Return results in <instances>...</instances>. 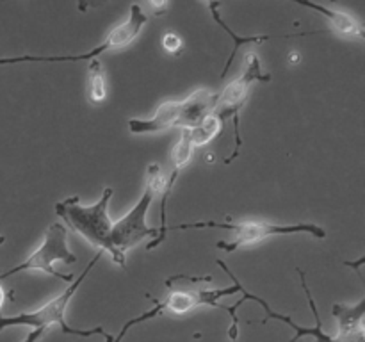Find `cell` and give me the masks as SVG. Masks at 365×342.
<instances>
[{
	"instance_id": "6da1fadb",
	"label": "cell",
	"mask_w": 365,
	"mask_h": 342,
	"mask_svg": "<svg viewBox=\"0 0 365 342\" xmlns=\"http://www.w3.org/2000/svg\"><path fill=\"white\" fill-rule=\"evenodd\" d=\"M113 195L114 189L107 185L98 202L93 203V205H82L78 202V196H71L63 202H57L53 205V210L66 223L68 228L84 237L89 244L98 248L102 253H107L114 264L125 269L127 256L118 253L113 246V241H110L113 221L109 217V202Z\"/></svg>"
},
{
	"instance_id": "7a4b0ae2",
	"label": "cell",
	"mask_w": 365,
	"mask_h": 342,
	"mask_svg": "<svg viewBox=\"0 0 365 342\" xmlns=\"http://www.w3.org/2000/svg\"><path fill=\"white\" fill-rule=\"evenodd\" d=\"M102 255L103 253L98 249L95 255V259H93L91 262L86 266V269L82 271L81 276H78L75 281H71V284L68 285V287L64 289L59 296H56L53 299L46 301L45 305H41L39 309L32 310V312L16 314V316H0V331L6 330V328L27 326V328H31V333L27 335V338H25L24 342H38L39 338L45 335V331L52 326V324H59L61 330H63V333H68V335L91 337V335L100 333V335H103L106 338L109 337V333L103 330V326L91 328V330H75V328L68 326L66 321H64L66 309H68V305H70L71 298H73L75 292H77V289L82 285V281L86 280V276L89 274V271H91L93 267L96 266V262L102 259Z\"/></svg>"
},
{
	"instance_id": "3957f363",
	"label": "cell",
	"mask_w": 365,
	"mask_h": 342,
	"mask_svg": "<svg viewBox=\"0 0 365 342\" xmlns=\"http://www.w3.org/2000/svg\"><path fill=\"white\" fill-rule=\"evenodd\" d=\"M217 96L220 95L210 89L200 88L184 100H166L157 107L152 118H130L127 123L128 130L134 135L159 134L173 127L191 130L203 118L214 114Z\"/></svg>"
},
{
	"instance_id": "277c9868",
	"label": "cell",
	"mask_w": 365,
	"mask_h": 342,
	"mask_svg": "<svg viewBox=\"0 0 365 342\" xmlns=\"http://www.w3.org/2000/svg\"><path fill=\"white\" fill-rule=\"evenodd\" d=\"M189 228H227L234 234L232 241H220L216 244L217 249H223L225 253H234L246 246L259 244L273 235H291V234H309L316 239L327 237V230L319 224L314 223H294L282 224L269 223V221H196V223H182L171 227V230H189Z\"/></svg>"
},
{
	"instance_id": "5b68a950",
	"label": "cell",
	"mask_w": 365,
	"mask_h": 342,
	"mask_svg": "<svg viewBox=\"0 0 365 342\" xmlns=\"http://www.w3.org/2000/svg\"><path fill=\"white\" fill-rule=\"evenodd\" d=\"M164 184H166V175L163 173L159 164H150L146 170V185L143 196L123 217L113 223V228H110V241L118 253L127 255L128 249L138 246L146 237L155 239L159 235V228H150L146 224V214L153 203V198L164 189Z\"/></svg>"
},
{
	"instance_id": "8992f818",
	"label": "cell",
	"mask_w": 365,
	"mask_h": 342,
	"mask_svg": "<svg viewBox=\"0 0 365 342\" xmlns=\"http://www.w3.org/2000/svg\"><path fill=\"white\" fill-rule=\"evenodd\" d=\"M269 82L271 75L260 64L259 56L255 52H248L245 56V66H242L241 77L232 81L227 88L223 89L220 96H217V105L214 114L220 118L221 123L227 120H234L235 135L234 142L235 148L230 155L225 159V164H232L239 157V150H241L242 139H241V110L248 102V95L252 91L253 82Z\"/></svg>"
},
{
	"instance_id": "52a82bcc",
	"label": "cell",
	"mask_w": 365,
	"mask_h": 342,
	"mask_svg": "<svg viewBox=\"0 0 365 342\" xmlns=\"http://www.w3.org/2000/svg\"><path fill=\"white\" fill-rule=\"evenodd\" d=\"M148 21V14L143 11L141 6L132 4L128 18L116 27L110 28L107 38L86 53H75V56H20V57H0V66L6 64H20V63H81V61H95L100 56L113 50L127 48L132 45L135 38L141 34L143 27Z\"/></svg>"
},
{
	"instance_id": "ba28073f",
	"label": "cell",
	"mask_w": 365,
	"mask_h": 342,
	"mask_svg": "<svg viewBox=\"0 0 365 342\" xmlns=\"http://www.w3.org/2000/svg\"><path fill=\"white\" fill-rule=\"evenodd\" d=\"M56 262L64 264H75L77 256L70 252L68 248V232L63 223H52L45 232L43 242L39 244L38 249L31 253L24 262L18 266L11 267L6 273L0 274V280L13 276V274L21 273V271H43V273L56 276L63 280L64 284H71L73 276L71 274H63L56 269Z\"/></svg>"
},
{
	"instance_id": "9c48e42d",
	"label": "cell",
	"mask_w": 365,
	"mask_h": 342,
	"mask_svg": "<svg viewBox=\"0 0 365 342\" xmlns=\"http://www.w3.org/2000/svg\"><path fill=\"white\" fill-rule=\"evenodd\" d=\"M217 266L232 278L234 285L227 289H195V291H175L168 296L164 301H160L163 305V314H173V316H185L191 310H195L196 306L209 305V306H220V301L217 299H223L227 296H234L237 292H241L242 284L237 280L234 273L228 269L227 264L223 260H217Z\"/></svg>"
},
{
	"instance_id": "30bf717a",
	"label": "cell",
	"mask_w": 365,
	"mask_h": 342,
	"mask_svg": "<svg viewBox=\"0 0 365 342\" xmlns=\"http://www.w3.org/2000/svg\"><path fill=\"white\" fill-rule=\"evenodd\" d=\"M296 4L302 7H307V9H312L316 11V13L323 14V16L328 20V24H330L328 32H335V34L339 36L359 39V41H362L365 38V28L362 21H360L355 14L349 13V11L339 9V7H328V6H323V4H316V2H305V0H296Z\"/></svg>"
},
{
	"instance_id": "8fae6325",
	"label": "cell",
	"mask_w": 365,
	"mask_h": 342,
	"mask_svg": "<svg viewBox=\"0 0 365 342\" xmlns=\"http://www.w3.org/2000/svg\"><path fill=\"white\" fill-rule=\"evenodd\" d=\"M331 316L337 321V335L335 337H346V335L360 330V328H364L365 298L360 299L356 305L335 303L334 309H331Z\"/></svg>"
},
{
	"instance_id": "7c38bea8",
	"label": "cell",
	"mask_w": 365,
	"mask_h": 342,
	"mask_svg": "<svg viewBox=\"0 0 365 342\" xmlns=\"http://www.w3.org/2000/svg\"><path fill=\"white\" fill-rule=\"evenodd\" d=\"M221 6H223V4H221V2H209V9H210V13H212L214 21H216V24L220 25V27L223 28V31L227 32V34L230 36L232 39H234V48H232L230 57H228V59H227V64H225L223 71H221V78H225V77H227L228 70H230V68H232V64H234L235 56H237V50L241 48L242 45H253V43H264V41H267V39L273 38V36H267V34H259V36H237L234 31H232L230 27H228L227 21H225L223 18H221V13H220V7H221Z\"/></svg>"
},
{
	"instance_id": "4fadbf2b",
	"label": "cell",
	"mask_w": 365,
	"mask_h": 342,
	"mask_svg": "<svg viewBox=\"0 0 365 342\" xmlns=\"http://www.w3.org/2000/svg\"><path fill=\"white\" fill-rule=\"evenodd\" d=\"M86 91H88V100L91 103L106 102V98H107V82H106V73H103L102 64H100L98 59L89 61Z\"/></svg>"
},
{
	"instance_id": "5bb4252c",
	"label": "cell",
	"mask_w": 365,
	"mask_h": 342,
	"mask_svg": "<svg viewBox=\"0 0 365 342\" xmlns=\"http://www.w3.org/2000/svg\"><path fill=\"white\" fill-rule=\"evenodd\" d=\"M221 127H223V123H221L220 118H217L216 114H209V116L203 118V120L200 121L195 128H191V130H189L192 146H195V148H198V146L209 145L210 141H214V139L220 135Z\"/></svg>"
},
{
	"instance_id": "9a60e30c",
	"label": "cell",
	"mask_w": 365,
	"mask_h": 342,
	"mask_svg": "<svg viewBox=\"0 0 365 342\" xmlns=\"http://www.w3.org/2000/svg\"><path fill=\"white\" fill-rule=\"evenodd\" d=\"M192 152H195V146H192L191 135H189L187 128H184V130H182V134H180V139H178L177 145L171 148V153H170V159H171V164H173V170L180 173V171L184 170V167L187 166L189 162H191Z\"/></svg>"
},
{
	"instance_id": "2e32d148",
	"label": "cell",
	"mask_w": 365,
	"mask_h": 342,
	"mask_svg": "<svg viewBox=\"0 0 365 342\" xmlns=\"http://www.w3.org/2000/svg\"><path fill=\"white\" fill-rule=\"evenodd\" d=\"M160 314H163V305H160V301H157V299H155V301H153V309H152V310H148V312L141 314V316L134 317V319L127 321V323H125V326L121 328L120 333H118V337H114V341H113V342H121V341H123V338H125V335L128 333V330H130L132 326H135V324L146 323V321L153 319V317L160 316Z\"/></svg>"
},
{
	"instance_id": "e0dca14e",
	"label": "cell",
	"mask_w": 365,
	"mask_h": 342,
	"mask_svg": "<svg viewBox=\"0 0 365 342\" xmlns=\"http://www.w3.org/2000/svg\"><path fill=\"white\" fill-rule=\"evenodd\" d=\"M245 301H246V299L241 298L237 303H234V305H230V306H228V305H221V303H220V306H217V309H221V310H225V312L230 314V317H232V324H230V328H228V338H230V342H239V317H237V310H239V306H241Z\"/></svg>"
},
{
	"instance_id": "ac0fdd59",
	"label": "cell",
	"mask_w": 365,
	"mask_h": 342,
	"mask_svg": "<svg viewBox=\"0 0 365 342\" xmlns=\"http://www.w3.org/2000/svg\"><path fill=\"white\" fill-rule=\"evenodd\" d=\"M163 48L166 50V52L170 53H178L182 52V48H184V41H182V38L178 34H175V32H166V34L163 36Z\"/></svg>"
},
{
	"instance_id": "d6986e66",
	"label": "cell",
	"mask_w": 365,
	"mask_h": 342,
	"mask_svg": "<svg viewBox=\"0 0 365 342\" xmlns=\"http://www.w3.org/2000/svg\"><path fill=\"white\" fill-rule=\"evenodd\" d=\"M335 342H365V333H364V328L360 330L353 331V333L346 335V337H334Z\"/></svg>"
},
{
	"instance_id": "ffe728a7",
	"label": "cell",
	"mask_w": 365,
	"mask_h": 342,
	"mask_svg": "<svg viewBox=\"0 0 365 342\" xmlns=\"http://www.w3.org/2000/svg\"><path fill=\"white\" fill-rule=\"evenodd\" d=\"M364 256H360V259L359 260H356V262H344L346 264V266H351V267H355V269H356V273H359L360 274V266H362V264H364Z\"/></svg>"
},
{
	"instance_id": "44dd1931",
	"label": "cell",
	"mask_w": 365,
	"mask_h": 342,
	"mask_svg": "<svg viewBox=\"0 0 365 342\" xmlns=\"http://www.w3.org/2000/svg\"><path fill=\"white\" fill-rule=\"evenodd\" d=\"M6 298H7V292L4 291V287H2V285H0V310H2L4 303H6Z\"/></svg>"
},
{
	"instance_id": "7402d4cb",
	"label": "cell",
	"mask_w": 365,
	"mask_h": 342,
	"mask_svg": "<svg viewBox=\"0 0 365 342\" xmlns=\"http://www.w3.org/2000/svg\"><path fill=\"white\" fill-rule=\"evenodd\" d=\"M289 61H291V63H299V53L298 52H291V53H289Z\"/></svg>"
},
{
	"instance_id": "603a6c76",
	"label": "cell",
	"mask_w": 365,
	"mask_h": 342,
	"mask_svg": "<svg viewBox=\"0 0 365 342\" xmlns=\"http://www.w3.org/2000/svg\"><path fill=\"white\" fill-rule=\"evenodd\" d=\"M4 241H6V237H4V235H0V244H4Z\"/></svg>"
}]
</instances>
